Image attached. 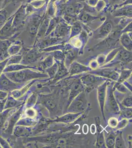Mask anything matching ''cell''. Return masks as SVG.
<instances>
[{
	"mask_svg": "<svg viewBox=\"0 0 132 148\" xmlns=\"http://www.w3.org/2000/svg\"><path fill=\"white\" fill-rule=\"evenodd\" d=\"M120 42L123 47H125L127 51L131 52L132 51V40L127 33H124L121 36Z\"/></svg>",
	"mask_w": 132,
	"mask_h": 148,
	"instance_id": "obj_20",
	"label": "cell"
},
{
	"mask_svg": "<svg viewBox=\"0 0 132 148\" xmlns=\"http://www.w3.org/2000/svg\"><path fill=\"white\" fill-rule=\"evenodd\" d=\"M41 19L42 18L39 16H36L33 18L29 23L28 29L29 33L31 34V36H35L37 34L39 26L40 24Z\"/></svg>",
	"mask_w": 132,
	"mask_h": 148,
	"instance_id": "obj_10",
	"label": "cell"
},
{
	"mask_svg": "<svg viewBox=\"0 0 132 148\" xmlns=\"http://www.w3.org/2000/svg\"><path fill=\"white\" fill-rule=\"evenodd\" d=\"M89 70L90 69L86 67L85 66L82 65L79 63L75 62L72 63L69 71V73L70 75H74L75 74H79L80 73L89 71Z\"/></svg>",
	"mask_w": 132,
	"mask_h": 148,
	"instance_id": "obj_15",
	"label": "cell"
},
{
	"mask_svg": "<svg viewBox=\"0 0 132 148\" xmlns=\"http://www.w3.org/2000/svg\"><path fill=\"white\" fill-rule=\"evenodd\" d=\"M122 114L126 118H131L132 117V108H127L124 106H121Z\"/></svg>",
	"mask_w": 132,
	"mask_h": 148,
	"instance_id": "obj_32",
	"label": "cell"
},
{
	"mask_svg": "<svg viewBox=\"0 0 132 148\" xmlns=\"http://www.w3.org/2000/svg\"><path fill=\"white\" fill-rule=\"evenodd\" d=\"M9 57L3 60V61H2V62H0V76L3 73V70L5 69L6 66H7V63H8V59H9Z\"/></svg>",
	"mask_w": 132,
	"mask_h": 148,
	"instance_id": "obj_36",
	"label": "cell"
},
{
	"mask_svg": "<svg viewBox=\"0 0 132 148\" xmlns=\"http://www.w3.org/2000/svg\"><path fill=\"white\" fill-rule=\"evenodd\" d=\"M10 16L5 8L0 10V29L4 25Z\"/></svg>",
	"mask_w": 132,
	"mask_h": 148,
	"instance_id": "obj_22",
	"label": "cell"
},
{
	"mask_svg": "<svg viewBox=\"0 0 132 148\" xmlns=\"http://www.w3.org/2000/svg\"><path fill=\"white\" fill-rule=\"evenodd\" d=\"M68 31H69L68 27L66 25L61 24L57 30V35L61 37L65 36L68 34Z\"/></svg>",
	"mask_w": 132,
	"mask_h": 148,
	"instance_id": "obj_30",
	"label": "cell"
},
{
	"mask_svg": "<svg viewBox=\"0 0 132 148\" xmlns=\"http://www.w3.org/2000/svg\"><path fill=\"white\" fill-rule=\"evenodd\" d=\"M10 0H5V5H7V4L10 2Z\"/></svg>",
	"mask_w": 132,
	"mask_h": 148,
	"instance_id": "obj_47",
	"label": "cell"
},
{
	"mask_svg": "<svg viewBox=\"0 0 132 148\" xmlns=\"http://www.w3.org/2000/svg\"><path fill=\"white\" fill-rule=\"evenodd\" d=\"M7 77L15 83H24L32 79L47 77L45 74L32 71L29 68L20 71L4 73Z\"/></svg>",
	"mask_w": 132,
	"mask_h": 148,
	"instance_id": "obj_1",
	"label": "cell"
},
{
	"mask_svg": "<svg viewBox=\"0 0 132 148\" xmlns=\"http://www.w3.org/2000/svg\"><path fill=\"white\" fill-rule=\"evenodd\" d=\"M14 16V13L10 15L5 23L0 29V37L2 40L10 39L16 33L17 31L13 26Z\"/></svg>",
	"mask_w": 132,
	"mask_h": 148,
	"instance_id": "obj_3",
	"label": "cell"
},
{
	"mask_svg": "<svg viewBox=\"0 0 132 148\" xmlns=\"http://www.w3.org/2000/svg\"><path fill=\"white\" fill-rule=\"evenodd\" d=\"M96 130V127L95 126V125H92L91 126V133H93V134L95 133Z\"/></svg>",
	"mask_w": 132,
	"mask_h": 148,
	"instance_id": "obj_45",
	"label": "cell"
},
{
	"mask_svg": "<svg viewBox=\"0 0 132 148\" xmlns=\"http://www.w3.org/2000/svg\"><path fill=\"white\" fill-rule=\"evenodd\" d=\"M0 39H1V37H0ZM2 40V39H1Z\"/></svg>",
	"mask_w": 132,
	"mask_h": 148,
	"instance_id": "obj_49",
	"label": "cell"
},
{
	"mask_svg": "<svg viewBox=\"0 0 132 148\" xmlns=\"http://www.w3.org/2000/svg\"><path fill=\"white\" fill-rule=\"evenodd\" d=\"M132 71L129 70H123L121 71L120 76H119L117 83H122L130 77Z\"/></svg>",
	"mask_w": 132,
	"mask_h": 148,
	"instance_id": "obj_27",
	"label": "cell"
},
{
	"mask_svg": "<svg viewBox=\"0 0 132 148\" xmlns=\"http://www.w3.org/2000/svg\"><path fill=\"white\" fill-rule=\"evenodd\" d=\"M24 86V83H15L9 78L4 73L0 76V90L11 92L14 90L20 89Z\"/></svg>",
	"mask_w": 132,
	"mask_h": 148,
	"instance_id": "obj_2",
	"label": "cell"
},
{
	"mask_svg": "<svg viewBox=\"0 0 132 148\" xmlns=\"http://www.w3.org/2000/svg\"><path fill=\"white\" fill-rule=\"evenodd\" d=\"M58 69V65L57 63H55L50 67L47 69L46 71L48 73L49 77H53V76H55V75L57 73Z\"/></svg>",
	"mask_w": 132,
	"mask_h": 148,
	"instance_id": "obj_31",
	"label": "cell"
},
{
	"mask_svg": "<svg viewBox=\"0 0 132 148\" xmlns=\"http://www.w3.org/2000/svg\"><path fill=\"white\" fill-rule=\"evenodd\" d=\"M21 49V46L17 42H12L7 49V52L10 57L18 54Z\"/></svg>",
	"mask_w": 132,
	"mask_h": 148,
	"instance_id": "obj_19",
	"label": "cell"
},
{
	"mask_svg": "<svg viewBox=\"0 0 132 148\" xmlns=\"http://www.w3.org/2000/svg\"><path fill=\"white\" fill-rule=\"evenodd\" d=\"M113 1H114V2H115V1H118V0H112Z\"/></svg>",
	"mask_w": 132,
	"mask_h": 148,
	"instance_id": "obj_48",
	"label": "cell"
},
{
	"mask_svg": "<svg viewBox=\"0 0 132 148\" xmlns=\"http://www.w3.org/2000/svg\"><path fill=\"white\" fill-rule=\"evenodd\" d=\"M89 73L97 76H103L114 81L118 80L119 75L116 72L110 69H100L94 71H90Z\"/></svg>",
	"mask_w": 132,
	"mask_h": 148,
	"instance_id": "obj_6",
	"label": "cell"
},
{
	"mask_svg": "<svg viewBox=\"0 0 132 148\" xmlns=\"http://www.w3.org/2000/svg\"><path fill=\"white\" fill-rule=\"evenodd\" d=\"M16 108L8 109L4 110L2 113H0V133L2 132L3 128L5 127L7 120L10 115L16 111Z\"/></svg>",
	"mask_w": 132,
	"mask_h": 148,
	"instance_id": "obj_11",
	"label": "cell"
},
{
	"mask_svg": "<svg viewBox=\"0 0 132 148\" xmlns=\"http://www.w3.org/2000/svg\"><path fill=\"white\" fill-rule=\"evenodd\" d=\"M28 0H10V2H14V3H23V2H25L26 1H27Z\"/></svg>",
	"mask_w": 132,
	"mask_h": 148,
	"instance_id": "obj_46",
	"label": "cell"
},
{
	"mask_svg": "<svg viewBox=\"0 0 132 148\" xmlns=\"http://www.w3.org/2000/svg\"><path fill=\"white\" fill-rule=\"evenodd\" d=\"M112 25L110 22H106L103 25L98 29L96 32L95 38L96 39L103 38L107 36L109 33L112 30Z\"/></svg>",
	"mask_w": 132,
	"mask_h": 148,
	"instance_id": "obj_7",
	"label": "cell"
},
{
	"mask_svg": "<svg viewBox=\"0 0 132 148\" xmlns=\"http://www.w3.org/2000/svg\"><path fill=\"white\" fill-rule=\"evenodd\" d=\"M40 56V54H38L37 52H36L35 50H31L28 51V52L25 54V56L23 58H22V60L21 63H25V64H29L31 63L34 62V61L37 60V59ZM22 63V64H23Z\"/></svg>",
	"mask_w": 132,
	"mask_h": 148,
	"instance_id": "obj_14",
	"label": "cell"
},
{
	"mask_svg": "<svg viewBox=\"0 0 132 148\" xmlns=\"http://www.w3.org/2000/svg\"><path fill=\"white\" fill-rule=\"evenodd\" d=\"M122 106L127 108H132V96L125 98L122 101Z\"/></svg>",
	"mask_w": 132,
	"mask_h": 148,
	"instance_id": "obj_33",
	"label": "cell"
},
{
	"mask_svg": "<svg viewBox=\"0 0 132 148\" xmlns=\"http://www.w3.org/2000/svg\"><path fill=\"white\" fill-rule=\"evenodd\" d=\"M36 97L35 94H32V95L29 97L28 99V106H30L33 104H35L36 102Z\"/></svg>",
	"mask_w": 132,
	"mask_h": 148,
	"instance_id": "obj_41",
	"label": "cell"
},
{
	"mask_svg": "<svg viewBox=\"0 0 132 148\" xmlns=\"http://www.w3.org/2000/svg\"><path fill=\"white\" fill-rule=\"evenodd\" d=\"M25 8L26 5L23 4L20 5V7L14 12V16L13 19V26L16 31L18 30L22 27L25 22L26 16L27 14Z\"/></svg>",
	"mask_w": 132,
	"mask_h": 148,
	"instance_id": "obj_4",
	"label": "cell"
},
{
	"mask_svg": "<svg viewBox=\"0 0 132 148\" xmlns=\"http://www.w3.org/2000/svg\"><path fill=\"white\" fill-rule=\"evenodd\" d=\"M122 132H118L116 135L114 147L116 148H125V145L123 138L122 137Z\"/></svg>",
	"mask_w": 132,
	"mask_h": 148,
	"instance_id": "obj_23",
	"label": "cell"
},
{
	"mask_svg": "<svg viewBox=\"0 0 132 148\" xmlns=\"http://www.w3.org/2000/svg\"><path fill=\"white\" fill-rule=\"evenodd\" d=\"M116 135L114 133H110L107 135L105 139V143L107 147L109 148H114V147L115 139Z\"/></svg>",
	"mask_w": 132,
	"mask_h": 148,
	"instance_id": "obj_26",
	"label": "cell"
},
{
	"mask_svg": "<svg viewBox=\"0 0 132 148\" xmlns=\"http://www.w3.org/2000/svg\"><path fill=\"white\" fill-rule=\"evenodd\" d=\"M36 69L35 67H32L29 66L23 65V64H12L10 65L7 66L5 69L3 70V73L12 72H15V71H20L23 69Z\"/></svg>",
	"mask_w": 132,
	"mask_h": 148,
	"instance_id": "obj_16",
	"label": "cell"
},
{
	"mask_svg": "<svg viewBox=\"0 0 132 148\" xmlns=\"http://www.w3.org/2000/svg\"><path fill=\"white\" fill-rule=\"evenodd\" d=\"M23 104V101L20 100H17L16 99L12 96L10 92L8 93V96L7 97V100L5 101V110L8 109L16 108L18 107Z\"/></svg>",
	"mask_w": 132,
	"mask_h": 148,
	"instance_id": "obj_12",
	"label": "cell"
},
{
	"mask_svg": "<svg viewBox=\"0 0 132 148\" xmlns=\"http://www.w3.org/2000/svg\"><path fill=\"white\" fill-rule=\"evenodd\" d=\"M0 146L2 148H11L9 143L0 136Z\"/></svg>",
	"mask_w": 132,
	"mask_h": 148,
	"instance_id": "obj_37",
	"label": "cell"
},
{
	"mask_svg": "<svg viewBox=\"0 0 132 148\" xmlns=\"http://www.w3.org/2000/svg\"><path fill=\"white\" fill-rule=\"evenodd\" d=\"M22 109V106H21V107H19L17 111L16 110L14 113H12L7 120V121H8V126L5 128V130H3L6 135H10L12 134L14 126L16 125L17 122L20 119L21 116Z\"/></svg>",
	"mask_w": 132,
	"mask_h": 148,
	"instance_id": "obj_5",
	"label": "cell"
},
{
	"mask_svg": "<svg viewBox=\"0 0 132 148\" xmlns=\"http://www.w3.org/2000/svg\"><path fill=\"white\" fill-rule=\"evenodd\" d=\"M23 58L22 55H15L9 57L7 66L12 64H20Z\"/></svg>",
	"mask_w": 132,
	"mask_h": 148,
	"instance_id": "obj_24",
	"label": "cell"
},
{
	"mask_svg": "<svg viewBox=\"0 0 132 148\" xmlns=\"http://www.w3.org/2000/svg\"><path fill=\"white\" fill-rule=\"evenodd\" d=\"M115 86L118 89V90L120 92L123 93H126L128 92V88H127L123 84H122V83H117Z\"/></svg>",
	"mask_w": 132,
	"mask_h": 148,
	"instance_id": "obj_35",
	"label": "cell"
},
{
	"mask_svg": "<svg viewBox=\"0 0 132 148\" xmlns=\"http://www.w3.org/2000/svg\"><path fill=\"white\" fill-rule=\"evenodd\" d=\"M68 74V72L66 68L64 66L63 63H61L59 66H58V71L55 76H56V79L57 78L58 79H59L60 78L65 76L67 74Z\"/></svg>",
	"mask_w": 132,
	"mask_h": 148,
	"instance_id": "obj_25",
	"label": "cell"
},
{
	"mask_svg": "<svg viewBox=\"0 0 132 148\" xmlns=\"http://www.w3.org/2000/svg\"><path fill=\"white\" fill-rule=\"evenodd\" d=\"M75 11H76V8L74 5H68L66 8V12L67 14L69 15H72L73 14H75Z\"/></svg>",
	"mask_w": 132,
	"mask_h": 148,
	"instance_id": "obj_34",
	"label": "cell"
},
{
	"mask_svg": "<svg viewBox=\"0 0 132 148\" xmlns=\"http://www.w3.org/2000/svg\"><path fill=\"white\" fill-rule=\"evenodd\" d=\"M80 113L74 114H67L62 117L58 118V120H56V121H61L63 123H69L72 122L76 118L79 116Z\"/></svg>",
	"mask_w": 132,
	"mask_h": 148,
	"instance_id": "obj_21",
	"label": "cell"
},
{
	"mask_svg": "<svg viewBox=\"0 0 132 148\" xmlns=\"http://www.w3.org/2000/svg\"><path fill=\"white\" fill-rule=\"evenodd\" d=\"M98 135L97 137V147H104L105 145V139H104L103 133L101 132V129L99 130L98 127Z\"/></svg>",
	"mask_w": 132,
	"mask_h": 148,
	"instance_id": "obj_28",
	"label": "cell"
},
{
	"mask_svg": "<svg viewBox=\"0 0 132 148\" xmlns=\"http://www.w3.org/2000/svg\"><path fill=\"white\" fill-rule=\"evenodd\" d=\"M53 65V60L52 56L47 57L42 63V67L44 69H47Z\"/></svg>",
	"mask_w": 132,
	"mask_h": 148,
	"instance_id": "obj_29",
	"label": "cell"
},
{
	"mask_svg": "<svg viewBox=\"0 0 132 148\" xmlns=\"http://www.w3.org/2000/svg\"><path fill=\"white\" fill-rule=\"evenodd\" d=\"M31 130L27 126L16 125L12 132V134L16 137L28 136L30 134Z\"/></svg>",
	"mask_w": 132,
	"mask_h": 148,
	"instance_id": "obj_13",
	"label": "cell"
},
{
	"mask_svg": "<svg viewBox=\"0 0 132 148\" xmlns=\"http://www.w3.org/2000/svg\"><path fill=\"white\" fill-rule=\"evenodd\" d=\"M109 123L111 127H116L118 125V121L116 118H110L109 120Z\"/></svg>",
	"mask_w": 132,
	"mask_h": 148,
	"instance_id": "obj_40",
	"label": "cell"
},
{
	"mask_svg": "<svg viewBox=\"0 0 132 148\" xmlns=\"http://www.w3.org/2000/svg\"><path fill=\"white\" fill-rule=\"evenodd\" d=\"M112 91V89L109 88L108 91V96H107V104L111 112L116 113L119 111V108L117 105Z\"/></svg>",
	"mask_w": 132,
	"mask_h": 148,
	"instance_id": "obj_8",
	"label": "cell"
},
{
	"mask_svg": "<svg viewBox=\"0 0 132 148\" xmlns=\"http://www.w3.org/2000/svg\"><path fill=\"white\" fill-rule=\"evenodd\" d=\"M9 93L6 91H3L0 90V100L5 99L8 96Z\"/></svg>",
	"mask_w": 132,
	"mask_h": 148,
	"instance_id": "obj_42",
	"label": "cell"
},
{
	"mask_svg": "<svg viewBox=\"0 0 132 148\" xmlns=\"http://www.w3.org/2000/svg\"><path fill=\"white\" fill-rule=\"evenodd\" d=\"M83 94H79V96L77 97L72 104V108L74 110L77 111H82L84 109L85 102L83 99Z\"/></svg>",
	"mask_w": 132,
	"mask_h": 148,
	"instance_id": "obj_17",
	"label": "cell"
},
{
	"mask_svg": "<svg viewBox=\"0 0 132 148\" xmlns=\"http://www.w3.org/2000/svg\"><path fill=\"white\" fill-rule=\"evenodd\" d=\"M6 100L7 98L3 100H0V113H2L5 110V106Z\"/></svg>",
	"mask_w": 132,
	"mask_h": 148,
	"instance_id": "obj_43",
	"label": "cell"
},
{
	"mask_svg": "<svg viewBox=\"0 0 132 148\" xmlns=\"http://www.w3.org/2000/svg\"><path fill=\"white\" fill-rule=\"evenodd\" d=\"M106 88H107V83L104 84L99 86L98 89V98L99 100V105L100 106L101 109L102 110V113L104 116V107L106 97Z\"/></svg>",
	"mask_w": 132,
	"mask_h": 148,
	"instance_id": "obj_9",
	"label": "cell"
},
{
	"mask_svg": "<svg viewBox=\"0 0 132 148\" xmlns=\"http://www.w3.org/2000/svg\"><path fill=\"white\" fill-rule=\"evenodd\" d=\"M5 0H0V10L5 8Z\"/></svg>",
	"mask_w": 132,
	"mask_h": 148,
	"instance_id": "obj_44",
	"label": "cell"
},
{
	"mask_svg": "<svg viewBox=\"0 0 132 148\" xmlns=\"http://www.w3.org/2000/svg\"><path fill=\"white\" fill-rule=\"evenodd\" d=\"M35 111L33 109H28L26 110L25 114L28 118H32L35 115Z\"/></svg>",
	"mask_w": 132,
	"mask_h": 148,
	"instance_id": "obj_39",
	"label": "cell"
},
{
	"mask_svg": "<svg viewBox=\"0 0 132 148\" xmlns=\"http://www.w3.org/2000/svg\"><path fill=\"white\" fill-rule=\"evenodd\" d=\"M102 78L98 77L93 74L86 75L81 78V80H82V82L84 84H86L87 86L92 85V84H94V83L97 82L99 80H102Z\"/></svg>",
	"mask_w": 132,
	"mask_h": 148,
	"instance_id": "obj_18",
	"label": "cell"
},
{
	"mask_svg": "<svg viewBox=\"0 0 132 148\" xmlns=\"http://www.w3.org/2000/svg\"><path fill=\"white\" fill-rule=\"evenodd\" d=\"M94 18H95V17L93 16H92L88 14H83L81 17V20L82 21H90L93 20Z\"/></svg>",
	"mask_w": 132,
	"mask_h": 148,
	"instance_id": "obj_38",
	"label": "cell"
}]
</instances>
